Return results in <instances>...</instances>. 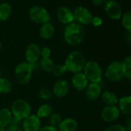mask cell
Wrapping results in <instances>:
<instances>
[{"instance_id": "obj_20", "label": "cell", "mask_w": 131, "mask_h": 131, "mask_svg": "<svg viewBox=\"0 0 131 131\" xmlns=\"http://www.w3.org/2000/svg\"><path fill=\"white\" fill-rule=\"evenodd\" d=\"M54 32H55V29L50 23H47L42 25L39 30V35L41 38L44 39H49L52 38L54 35Z\"/></svg>"}, {"instance_id": "obj_40", "label": "cell", "mask_w": 131, "mask_h": 131, "mask_svg": "<svg viewBox=\"0 0 131 131\" xmlns=\"http://www.w3.org/2000/svg\"><path fill=\"white\" fill-rule=\"evenodd\" d=\"M0 131H6V129H0Z\"/></svg>"}, {"instance_id": "obj_42", "label": "cell", "mask_w": 131, "mask_h": 131, "mask_svg": "<svg viewBox=\"0 0 131 131\" xmlns=\"http://www.w3.org/2000/svg\"><path fill=\"white\" fill-rule=\"evenodd\" d=\"M0 77H1V71H0Z\"/></svg>"}, {"instance_id": "obj_14", "label": "cell", "mask_w": 131, "mask_h": 131, "mask_svg": "<svg viewBox=\"0 0 131 131\" xmlns=\"http://www.w3.org/2000/svg\"><path fill=\"white\" fill-rule=\"evenodd\" d=\"M88 82L89 80L82 72L75 73L72 78V84L77 91L85 90L88 86Z\"/></svg>"}, {"instance_id": "obj_22", "label": "cell", "mask_w": 131, "mask_h": 131, "mask_svg": "<svg viewBox=\"0 0 131 131\" xmlns=\"http://www.w3.org/2000/svg\"><path fill=\"white\" fill-rule=\"evenodd\" d=\"M12 14V6L7 3L0 4V21L7 20Z\"/></svg>"}, {"instance_id": "obj_41", "label": "cell", "mask_w": 131, "mask_h": 131, "mask_svg": "<svg viewBox=\"0 0 131 131\" xmlns=\"http://www.w3.org/2000/svg\"><path fill=\"white\" fill-rule=\"evenodd\" d=\"M1 49H2V44H1V42H0V50H1Z\"/></svg>"}, {"instance_id": "obj_28", "label": "cell", "mask_w": 131, "mask_h": 131, "mask_svg": "<svg viewBox=\"0 0 131 131\" xmlns=\"http://www.w3.org/2000/svg\"><path fill=\"white\" fill-rule=\"evenodd\" d=\"M38 96L42 100H50L52 98V93L49 89L46 88V87H42L39 90Z\"/></svg>"}, {"instance_id": "obj_7", "label": "cell", "mask_w": 131, "mask_h": 131, "mask_svg": "<svg viewBox=\"0 0 131 131\" xmlns=\"http://www.w3.org/2000/svg\"><path fill=\"white\" fill-rule=\"evenodd\" d=\"M29 16L30 19L38 24L49 23L51 18L48 11L42 6H33L29 9Z\"/></svg>"}, {"instance_id": "obj_8", "label": "cell", "mask_w": 131, "mask_h": 131, "mask_svg": "<svg viewBox=\"0 0 131 131\" xmlns=\"http://www.w3.org/2000/svg\"><path fill=\"white\" fill-rule=\"evenodd\" d=\"M74 20L80 25H88L91 23L93 19L92 13L85 7L79 6L73 12Z\"/></svg>"}, {"instance_id": "obj_32", "label": "cell", "mask_w": 131, "mask_h": 131, "mask_svg": "<svg viewBox=\"0 0 131 131\" xmlns=\"http://www.w3.org/2000/svg\"><path fill=\"white\" fill-rule=\"evenodd\" d=\"M123 66L124 67V68L126 69V70H131V56H127L124 59V60L122 62Z\"/></svg>"}, {"instance_id": "obj_35", "label": "cell", "mask_w": 131, "mask_h": 131, "mask_svg": "<svg viewBox=\"0 0 131 131\" xmlns=\"http://www.w3.org/2000/svg\"><path fill=\"white\" fill-rule=\"evenodd\" d=\"M39 131H59V130L56 127L48 125V126H45L40 128V129Z\"/></svg>"}, {"instance_id": "obj_11", "label": "cell", "mask_w": 131, "mask_h": 131, "mask_svg": "<svg viewBox=\"0 0 131 131\" xmlns=\"http://www.w3.org/2000/svg\"><path fill=\"white\" fill-rule=\"evenodd\" d=\"M40 50L39 46L36 43H32L28 46L25 52L26 62L32 65L36 63L40 58Z\"/></svg>"}, {"instance_id": "obj_33", "label": "cell", "mask_w": 131, "mask_h": 131, "mask_svg": "<svg viewBox=\"0 0 131 131\" xmlns=\"http://www.w3.org/2000/svg\"><path fill=\"white\" fill-rule=\"evenodd\" d=\"M91 23L94 26H100L102 25L103 23V20L101 18L98 17V16H95V17H93V19H92V22Z\"/></svg>"}, {"instance_id": "obj_9", "label": "cell", "mask_w": 131, "mask_h": 131, "mask_svg": "<svg viewBox=\"0 0 131 131\" xmlns=\"http://www.w3.org/2000/svg\"><path fill=\"white\" fill-rule=\"evenodd\" d=\"M23 131H39L41 128V120L35 114H30L22 123Z\"/></svg>"}, {"instance_id": "obj_24", "label": "cell", "mask_w": 131, "mask_h": 131, "mask_svg": "<svg viewBox=\"0 0 131 131\" xmlns=\"http://www.w3.org/2000/svg\"><path fill=\"white\" fill-rule=\"evenodd\" d=\"M13 89L12 82L3 77H0V93H9Z\"/></svg>"}, {"instance_id": "obj_6", "label": "cell", "mask_w": 131, "mask_h": 131, "mask_svg": "<svg viewBox=\"0 0 131 131\" xmlns=\"http://www.w3.org/2000/svg\"><path fill=\"white\" fill-rule=\"evenodd\" d=\"M30 104L23 99L16 100L12 105L11 112L13 116L20 120H23L31 114Z\"/></svg>"}, {"instance_id": "obj_3", "label": "cell", "mask_w": 131, "mask_h": 131, "mask_svg": "<svg viewBox=\"0 0 131 131\" xmlns=\"http://www.w3.org/2000/svg\"><path fill=\"white\" fill-rule=\"evenodd\" d=\"M34 65L27 62L19 63L15 68V77L16 80L21 84L28 83L32 76Z\"/></svg>"}, {"instance_id": "obj_19", "label": "cell", "mask_w": 131, "mask_h": 131, "mask_svg": "<svg viewBox=\"0 0 131 131\" xmlns=\"http://www.w3.org/2000/svg\"><path fill=\"white\" fill-rule=\"evenodd\" d=\"M118 103L119 111L124 114L131 115V96H126L120 98Z\"/></svg>"}, {"instance_id": "obj_36", "label": "cell", "mask_w": 131, "mask_h": 131, "mask_svg": "<svg viewBox=\"0 0 131 131\" xmlns=\"http://www.w3.org/2000/svg\"><path fill=\"white\" fill-rule=\"evenodd\" d=\"M92 2L95 6H101L105 3L106 0H92Z\"/></svg>"}, {"instance_id": "obj_25", "label": "cell", "mask_w": 131, "mask_h": 131, "mask_svg": "<svg viewBox=\"0 0 131 131\" xmlns=\"http://www.w3.org/2000/svg\"><path fill=\"white\" fill-rule=\"evenodd\" d=\"M40 67L46 72L48 73H51L53 67H54V62L51 58H48V59H41L40 62Z\"/></svg>"}, {"instance_id": "obj_29", "label": "cell", "mask_w": 131, "mask_h": 131, "mask_svg": "<svg viewBox=\"0 0 131 131\" xmlns=\"http://www.w3.org/2000/svg\"><path fill=\"white\" fill-rule=\"evenodd\" d=\"M48 118H49V126H54V127H56V128L58 127V126L59 125V123L62 120L61 116L57 113H52Z\"/></svg>"}, {"instance_id": "obj_18", "label": "cell", "mask_w": 131, "mask_h": 131, "mask_svg": "<svg viewBox=\"0 0 131 131\" xmlns=\"http://www.w3.org/2000/svg\"><path fill=\"white\" fill-rule=\"evenodd\" d=\"M78 126L77 120L73 118H66L58 126L59 131H76Z\"/></svg>"}, {"instance_id": "obj_37", "label": "cell", "mask_w": 131, "mask_h": 131, "mask_svg": "<svg viewBox=\"0 0 131 131\" xmlns=\"http://www.w3.org/2000/svg\"><path fill=\"white\" fill-rule=\"evenodd\" d=\"M126 129L127 131H131V116H129L126 120Z\"/></svg>"}, {"instance_id": "obj_1", "label": "cell", "mask_w": 131, "mask_h": 131, "mask_svg": "<svg viewBox=\"0 0 131 131\" xmlns=\"http://www.w3.org/2000/svg\"><path fill=\"white\" fill-rule=\"evenodd\" d=\"M85 37V29L77 23L68 24L64 30V39L67 44L77 46L83 42Z\"/></svg>"}, {"instance_id": "obj_5", "label": "cell", "mask_w": 131, "mask_h": 131, "mask_svg": "<svg viewBox=\"0 0 131 131\" xmlns=\"http://www.w3.org/2000/svg\"><path fill=\"white\" fill-rule=\"evenodd\" d=\"M83 73L91 83H100L102 80V69L100 66L95 61H89L86 62L83 68Z\"/></svg>"}, {"instance_id": "obj_26", "label": "cell", "mask_w": 131, "mask_h": 131, "mask_svg": "<svg viewBox=\"0 0 131 131\" xmlns=\"http://www.w3.org/2000/svg\"><path fill=\"white\" fill-rule=\"evenodd\" d=\"M67 72V69L66 67V66L63 64H56L54 66V67L52 70V73L54 77H60L63 74H65Z\"/></svg>"}, {"instance_id": "obj_4", "label": "cell", "mask_w": 131, "mask_h": 131, "mask_svg": "<svg viewBox=\"0 0 131 131\" xmlns=\"http://www.w3.org/2000/svg\"><path fill=\"white\" fill-rule=\"evenodd\" d=\"M126 70L123 66L122 62H112L106 70V77L108 80L112 82H117L126 77Z\"/></svg>"}, {"instance_id": "obj_27", "label": "cell", "mask_w": 131, "mask_h": 131, "mask_svg": "<svg viewBox=\"0 0 131 131\" xmlns=\"http://www.w3.org/2000/svg\"><path fill=\"white\" fill-rule=\"evenodd\" d=\"M122 24L127 31L131 32V10L124 13L122 17Z\"/></svg>"}, {"instance_id": "obj_39", "label": "cell", "mask_w": 131, "mask_h": 131, "mask_svg": "<svg viewBox=\"0 0 131 131\" xmlns=\"http://www.w3.org/2000/svg\"><path fill=\"white\" fill-rule=\"evenodd\" d=\"M127 42H129V43H131V32H129V36H127Z\"/></svg>"}, {"instance_id": "obj_10", "label": "cell", "mask_w": 131, "mask_h": 131, "mask_svg": "<svg viewBox=\"0 0 131 131\" xmlns=\"http://www.w3.org/2000/svg\"><path fill=\"white\" fill-rule=\"evenodd\" d=\"M105 12L112 19H119L122 16V9L114 0H109L105 3Z\"/></svg>"}, {"instance_id": "obj_30", "label": "cell", "mask_w": 131, "mask_h": 131, "mask_svg": "<svg viewBox=\"0 0 131 131\" xmlns=\"http://www.w3.org/2000/svg\"><path fill=\"white\" fill-rule=\"evenodd\" d=\"M51 56V50L48 47H43L40 50V57L42 59H48L50 58Z\"/></svg>"}, {"instance_id": "obj_34", "label": "cell", "mask_w": 131, "mask_h": 131, "mask_svg": "<svg viewBox=\"0 0 131 131\" xmlns=\"http://www.w3.org/2000/svg\"><path fill=\"white\" fill-rule=\"evenodd\" d=\"M6 131H23V129H22L19 126L10 124V125L6 128Z\"/></svg>"}, {"instance_id": "obj_23", "label": "cell", "mask_w": 131, "mask_h": 131, "mask_svg": "<svg viewBox=\"0 0 131 131\" xmlns=\"http://www.w3.org/2000/svg\"><path fill=\"white\" fill-rule=\"evenodd\" d=\"M52 113V107L49 104L46 103L41 105L39 107L36 115L40 119V118H47Z\"/></svg>"}, {"instance_id": "obj_15", "label": "cell", "mask_w": 131, "mask_h": 131, "mask_svg": "<svg viewBox=\"0 0 131 131\" xmlns=\"http://www.w3.org/2000/svg\"><path fill=\"white\" fill-rule=\"evenodd\" d=\"M57 18L62 24L68 25L74 21L73 13H72L70 9L66 6H62L57 10Z\"/></svg>"}, {"instance_id": "obj_12", "label": "cell", "mask_w": 131, "mask_h": 131, "mask_svg": "<svg viewBox=\"0 0 131 131\" xmlns=\"http://www.w3.org/2000/svg\"><path fill=\"white\" fill-rule=\"evenodd\" d=\"M70 87V83L67 80H59L55 83L52 87V95L57 98H62L69 93Z\"/></svg>"}, {"instance_id": "obj_2", "label": "cell", "mask_w": 131, "mask_h": 131, "mask_svg": "<svg viewBox=\"0 0 131 131\" xmlns=\"http://www.w3.org/2000/svg\"><path fill=\"white\" fill-rule=\"evenodd\" d=\"M86 62L83 55L78 51H74L68 54L64 65L67 67V71L75 74L83 70Z\"/></svg>"}, {"instance_id": "obj_21", "label": "cell", "mask_w": 131, "mask_h": 131, "mask_svg": "<svg viewBox=\"0 0 131 131\" xmlns=\"http://www.w3.org/2000/svg\"><path fill=\"white\" fill-rule=\"evenodd\" d=\"M101 99L103 102L107 106H115L119 100L114 93L110 91H105L101 94Z\"/></svg>"}, {"instance_id": "obj_31", "label": "cell", "mask_w": 131, "mask_h": 131, "mask_svg": "<svg viewBox=\"0 0 131 131\" xmlns=\"http://www.w3.org/2000/svg\"><path fill=\"white\" fill-rule=\"evenodd\" d=\"M105 131H127L126 127L121 125H112L106 128Z\"/></svg>"}, {"instance_id": "obj_16", "label": "cell", "mask_w": 131, "mask_h": 131, "mask_svg": "<svg viewBox=\"0 0 131 131\" xmlns=\"http://www.w3.org/2000/svg\"><path fill=\"white\" fill-rule=\"evenodd\" d=\"M101 96V86L100 83H90L86 89V96L90 101H96Z\"/></svg>"}, {"instance_id": "obj_38", "label": "cell", "mask_w": 131, "mask_h": 131, "mask_svg": "<svg viewBox=\"0 0 131 131\" xmlns=\"http://www.w3.org/2000/svg\"><path fill=\"white\" fill-rule=\"evenodd\" d=\"M126 77L127 78V80L131 82V70L126 71Z\"/></svg>"}, {"instance_id": "obj_17", "label": "cell", "mask_w": 131, "mask_h": 131, "mask_svg": "<svg viewBox=\"0 0 131 131\" xmlns=\"http://www.w3.org/2000/svg\"><path fill=\"white\" fill-rule=\"evenodd\" d=\"M13 116L10 110L2 108L0 110V129H6L11 123Z\"/></svg>"}, {"instance_id": "obj_13", "label": "cell", "mask_w": 131, "mask_h": 131, "mask_svg": "<svg viewBox=\"0 0 131 131\" xmlns=\"http://www.w3.org/2000/svg\"><path fill=\"white\" fill-rule=\"evenodd\" d=\"M119 112L116 106H106L101 112V117L105 122H113L119 116Z\"/></svg>"}]
</instances>
